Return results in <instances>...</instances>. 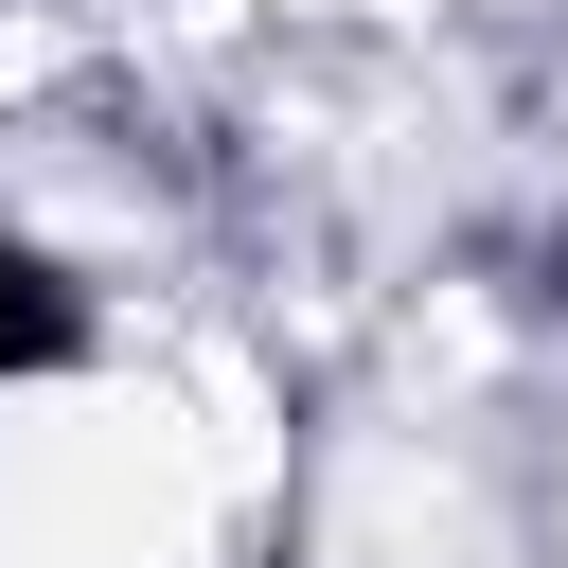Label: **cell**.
Returning a JSON list of instances; mask_svg holds the SVG:
<instances>
[{
  "instance_id": "6da1fadb",
  "label": "cell",
  "mask_w": 568,
  "mask_h": 568,
  "mask_svg": "<svg viewBox=\"0 0 568 568\" xmlns=\"http://www.w3.org/2000/svg\"><path fill=\"white\" fill-rule=\"evenodd\" d=\"M53 355H71V302H53V284L0 248V373H53Z\"/></svg>"
}]
</instances>
